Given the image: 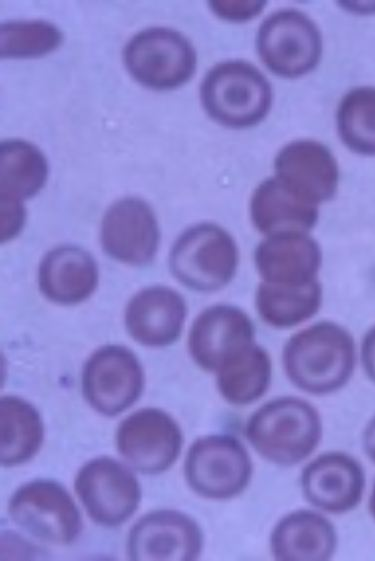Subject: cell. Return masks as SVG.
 <instances>
[{"instance_id": "6da1fadb", "label": "cell", "mask_w": 375, "mask_h": 561, "mask_svg": "<svg viewBox=\"0 0 375 561\" xmlns=\"http://www.w3.org/2000/svg\"><path fill=\"white\" fill-rule=\"evenodd\" d=\"M355 363L353 337L332 321H320L296 332L282 351V364L289 381L315 396L343 388L352 377Z\"/></svg>"}, {"instance_id": "7a4b0ae2", "label": "cell", "mask_w": 375, "mask_h": 561, "mask_svg": "<svg viewBox=\"0 0 375 561\" xmlns=\"http://www.w3.org/2000/svg\"><path fill=\"white\" fill-rule=\"evenodd\" d=\"M245 436L265 460L278 466H294L312 455L322 438L317 409L296 396L269 400L255 410L245 424Z\"/></svg>"}, {"instance_id": "3957f363", "label": "cell", "mask_w": 375, "mask_h": 561, "mask_svg": "<svg viewBox=\"0 0 375 561\" xmlns=\"http://www.w3.org/2000/svg\"><path fill=\"white\" fill-rule=\"evenodd\" d=\"M200 96L211 118L233 128L257 124L272 104L267 78L258 68L240 60L214 66L202 82Z\"/></svg>"}, {"instance_id": "277c9868", "label": "cell", "mask_w": 375, "mask_h": 561, "mask_svg": "<svg viewBox=\"0 0 375 561\" xmlns=\"http://www.w3.org/2000/svg\"><path fill=\"white\" fill-rule=\"evenodd\" d=\"M239 251L233 237L222 227L201 223L187 229L174 243L169 265L184 286L199 292H213L233 279Z\"/></svg>"}, {"instance_id": "5b68a950", "label": "cell", "mask_w": 375, "mask_h": 561, "mask_svg": "<svg viewBox=\"0 0 375 561\" xmlns=\"http://www.w3.org/2000/svg\"><path fill=\"white\" fill-rule=\"evenodd\" d=\"M253 463L243 443L228 434L197 439L189 448L184 475L189 487L211 500H228L242 494L250 484Z\"/></svg>"}, {"instance_id": "8992f818", "label": "cell", "mask_w": 375, "mask_h": 561, "mask_svg": "<svg viewBox=\"0 0 375 561\" xmlns=\"http://www.w3.org/2000/svg\"><path fill=\"white\" fill-rule=\"evenodd\" d=\"M256 45L267 68L285 78L310 72L322 53L318 27L295 9L280 10L268 16L259 27Z\"/></svg>"}, {"instance_id": "52a82bcc", "label": "cell", "mask_w": 375, "mask_h": 561, "mask_svg": "<svg viewBox=\"0 0 375 561\" xmlns=\"http://www.w3.org/2000/svg\"><path fill=\"white\" fill-rule=\"evenodd\" d=\"M8 511L25 532L53 544L72 543L82 527L74 500L52 480H35L20 487L11 497Z\"/></svg>"}, {"instance_id": "ba28073f", "label": "cell", "mask_w": 375, "mask_h": 561, "mask_svg": "<svg viewBox=\"0 0 375 561\" xmlns=\"http://www.w3.org/2000/svg\"><path fill=\"white\" fill-rule=\"evenodd\" d=\"M130 74L145 86L171 89L188 81L196 68V53L179 32L163 27L135 35L124 49Z\"/></svg>"}, {"instance_id": "9c48e42d", "label": "cell", "mask_w": 375, "mask_h": 561, "mask_svg": "<svg viewBox=\"0 0 375 561\" xmlns=\"http://www.w3.org/2000/svg\"><path fill=\"white\" fill-rule=\"evenodd\" d=\"M74 485L88 515L106 527L124 523L141 499V488L134 474L109 457H98L83 465Z\"/></svg>"}, {"instance_id": "30bf717a", "label": "cell", "mask_w": 375, "mask_h": 561, "mask_svg": "<svg viewBox=\"0 0 375 561\" xmlns=\"http://www.w3.org/2000/svg\"><path fill=\"white\" fill-rule=\"evenodd\" d=\"M144 377L136 356L127 348L108 345L98 349L82 373L83 394L93 409L115 416L129 408L142 393Z\"/></svg>"}, {"instance_id": "8fae6325", "label": "cell", "mask_w": 375, "mask_h": 561, "mask_svg": "<svg viewBox=\"0 0 375 561\" xmlns=\"http://www.w3.org/2000/svg\"><path fill=\"white\" fill-rule=\"evenodd\" d=\"M116 444L120 454L134 468L146 474H157L177 460L183 435L169 414L156 408H144L120 423Z\"/></svg>"}, {"instance_id": "7c38bea8", "label": "cell", "mask_w": 375, "mask_h": 561, "mask_svg": "<svg viewBox=\"0 0 375 561\" xmlns=\"http://www.w3.org/2000/svg\"><path fill=\"white\" fill-rule=\"evenodd\" d=\"M128 554L136 561L195 560L203 547L198 523L176 510H158L140 518L128 535Z\"/></svg>"}, {"instance_id": "4fadbf2b", "label": "cell", "mask_w": 375, "mask_h": 561, "mask_svg": "<svg viewBox=\"0 0 375 561\" xmlns=\"http://www.w3.org/2000/svg\"><path fill=\"white\" fill-rule=\"evenodd\" d=\"M300 485L304 498L316 509L344 514L358 506L365 490V472L351 455L325 452L302 470Z\"/></svg>"}, {"instance_id": "5bb4252c", "label": "cell", "mask_w": 375, "mask_h": 561, "mask_svg": "<svg viewBox=\"0 0 375 561\" xmlns=\"http://www.w3.org/2000/svg\"><path fill=\"white\" fill-rule=\"evenodd\" d=\"M255 342L251 318L239 307L218 304L205 309L194 320L188 348L202 369L216 372L247 345Z\"/></svg>"}, {"instance_id": "9a60e30c", "label": "cell", "mask_w": 375, "mask_h": 561, "mask_svg": "<svg viewBox=\"0 0 375 561\" xmlns=\"http://www.w3.org/2000/svg\"><path fill=\"white\" fill-rule=\"evenodd\" d=\"M101 242L107 254L116 260L132 265L148 263L159 242L151 208L134 197L115 202L104 215Z\"/></svg>"}, {"instance_id": "2e32d148", "label": "cell", "mask_w": 375, "mask_h": 561, "mask_svg": "<svg viewBox=\"0 0 375 561\" xmlns=\"http://www.w3.org/2000/svg\"><path fill=\"white\" fill-rule=\"evenodd\" d=\"M275 177L296 194L319 203L333 198L339 171L330 150L314 140H297L285 145L274 161Z\"/></svg>"}, {"instance_id": "e0dca14e", "label": "cell", "mask_w": 375, "mask_h": 561, "mask_svg": "<svg viewBox=\"0 0 375 561\" xmlns=\"http://www.w3.org/2000/svg\"><path fill=\"white\" fill-rule=\"evenodd\" d=\"M262 282L299 286L318 280L322 252L318 242L301 232L265 236L254 251Z\"/></svg>"}, {"instance_id": "ac0fdd59", "label": "cell", "mask_w": 375, "mask_h": 561, "mask_svg": "<svg viewBox=\"0 0 375 561\" xmlns=\"http://www.w3.org/2000/svg\"><path fill=\"white\" fill-rule=\"evenodd\" d=\"M185 317L182 296L170 288L157 286L140 291L130 300L125 322L136 341L159 347L173 343L180 336Z\"/></svg>"}, {"instance_id": "d6986e66", "label": "cell", "mask_w": 375, "mask_h": 561, "mask_svg": "<svg viewBox=\"0 0 375 561\" xmlns=\"http://www.w3.org/2000/svg\"><path fill=\"white\" fill-rule=\"evenodd\" d=\"M338 538L334 525L323 514L298 509L284 515L273 527L269 546L274 559L324 561L331 559Z\"/></svg>"}, {"instance_id": "ffe728a7", "label": "cell", "mask_w": 375, "mask_h": 561, "mask_svg": "<svg viewBox=\"0 0 375 561\" xmlns=\"http://www.w3.org/2000/svg\"><path fill=\"white\" fill-rule=\"evenodd\" d=\"M254 227L265 236L309 233L319 217L318 205L288 188L277 177L262 181L250 200Z\"/></svg>"}, {"instance_id": "44dd1931", "label": "cell", "mask_w": 375, "mask_h": 561, "mask_svg": "<svg viewBox=\"0 0 375 561\" xmlns=\"http://www.w3.org/2000/svg\"><path fill=\"white\" fill-rule=\"evenodd\" d=\"M98 271L92 256L74 246L50 251L39 268V287L51 301L70 305L89 297L97 284Z\"/></svg>"}, {"instance_id": "7402d4cb", "label": "cell", "mask_w": 375, "mask_h": 561, "mask_svg": "<svg viewBox=\"0 0 375 561\" xmlns=\"http://www.w3.org/2000/svg\"><path fill=\"white\" fill-rule=\"evenodd\" d=\"M217 387L230 404L245 406L261 399L272 380V361L268 352L255 342L247 345L216 372Z\"/></svg>"}, {"instance_id": "603a6c76", "label": "cell", "mask_w": 375, "mask_h": 561, "mask_svg": "<svg viewBox=\"0 0 375 561\" xmlns=\"http://www.w3.org/2000/svg\"><path fill=\"white\" fill-rule=\"evenodd\" d=\"M322 303L318 280L299 286L261 282L255 294L260 318L271 327L287 329L312 318Z\"/></svg>"}, {"instance_id": "cb8c5ba5", "label": "cell", "mask_w": 375, "mask_h": 561, "mask_svg": "<svg viewBox=\"0 0 375 561\" xmlns=\"http://www.w3.org/2000/svg\"><path fill=\"white\" fill-rule=\"evenodd\" d=\"M1 452L3 466L25 463L39 450L44 426L39 412L29 402L5 396L0 402Z\"/></svg>"}, {"instance_id": "d4e9b609", "label": "cell", "mask_w": 375, "mask_h": 561, "mask_svg": "<svg viewBox=\"0 0 375 561\" xmlns=\"http://www.w3.org/2000/svg\"><path fill=\"white\" fill-rule=\"evenodd\" d=\"M47 162L34 145L8 140L0 148V198L20 201L36 194L47 179Z\"/></svg>"}, {"instance_id": "484cf974", "label": "cell", "mask_w": 375, "mask_h": 561, "mask_svg": "<svg viewBox=\"0 0 375 561\" xmlns=\"http://www.w3.org/2000/svg\"><path fill=\"white\" fill-rule=\"evenodd\" d=\"M337 129L351 151L375 155V87H358L342 98L337 110Z\"/></svg>"}, {"instance_id": "4316f807", "label": "cell", "mask_w": 375, "mask_h": 561, "mask_svg": "<svg viewBox=\"0 0 375 561\" xmlns=\"http://www.w3.org/2000/svg\"><path fill=\"white\" fill-rule=\"evenodd\" d=\"M61 32L46 21H13L0 28V53L3 58L44 55L59 46Z\"/></svg>"}, {"instance_id": "83f0119b", "label": "cell", "mask_w": 375, "mask_h": 561, "mask_svg": "<svg viewBox=\"0 0 375 561\" xmlns=\"http://www.w3.org/2000/svg\"><path fill=\"white\" fill-rule=\"evenodd\" d=\"M264 2H227L214 1L210 3L212 10L221 18L231 21H245L258 15Z\"/></svg>"}, {"instance_id": "f1b7e54d", "label": "cell", "mask_w": 375, "mask_h": 561, "mask_svg": "<svg viewBox=\"0 0 375 561\" xmlns=\"http://www.w3.org/2000/svg\"><path fill=\"white\" fill-rule=\"evenodd\" d=\"M1 199V239L6 241L14 237L21 229L25 212L20 201Z\"/></svg>"}, {"instance_id": "f546056e", "label": "cell", "mask_w": 375, "mask_h": 561, "mask_svg": "<svg viewBox=\"0 0 375 561\" xmlns=\"http://www.w3.org/2000/svg\"><path fill=\"white\" fill-rule=\"evenodd\" d=\"M361 363L366 376L375 383V325L363 337Z\"/></svg>"}, {"instance_id": "4dcf8cb0", "label": "cell", "mask_w": 375, "mask_h": 561, "mask_svg": "<svg viewBox=\"0 0 375 561\" xmlns=\"http://www.w3.org/2000/svg\"><path fill=\"white\" fill-rule=\"evenodd\" d=\"M362 445L368 458L375 463V415L369 420L363 431Z\"/></svg>"}, {"instance_id": "1f68e13d", "label": "cell", "mask_w": 375, "mask_h": 561, "mask_svg": "<svg viewBox=\"0 0 375 561\" xmlns=\"http://www.w3.org/2000/svg\"><path fill=\"white\" fill-rule=\"evenodd\" d=\"M369 511H370L373 519L375 520V482L373 484L371 494H370V498H369Z\"/></svg>"}]
</instances>
